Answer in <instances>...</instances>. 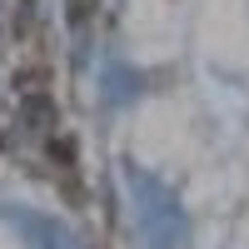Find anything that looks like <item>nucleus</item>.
I'll return each mask as SVG.
<instances>
[{
	"mask_svg": "<svg viewBox=\"0 0 249 249\" xmlns=\"http://www.w3.org/2000/svg\"><path fill=\"white\" fill-rule=\"evenodd\" d=\"M100 10V0H65V20L80 30V25H90V15Z\"/></svg>",
	"mask_w": 249,
	"mask_h": 249,
	"instance_id": "obj_3",
	"label": "nucleus"
},
{
	"mask_svg": "<svg viewBox=\"0 0 249 249\" xmlns=\"http://www.w3.org/2000/svg\"><path fill=\"white\" fill-rule=\"evenodd\" d=\"M20 120L30 124V130H55V105H50V90H40V95H20Z\"/></svg>",
	"mask_w": 249,
	"mask_h": 249,
	"instance_id": "obj_1",
	"label": "nucleus"
},
{
	"mask_svg": "<svg viewBox=\"0 0 249 249\" xmlns=\"http://www.w3.org/2000/svg\"><path fill=\"white\" fill-rule=\"evenodd\" d=\"M40 90H50V70H45V65L15 70V95H40Z\"/></svg>",
	"mask_w": 249,
	"mask_h": 249,
	"instance_id": "obj_2",
	"label": "nucleus"
},
{
	"mask_svg": "<svg viewBox=\"0 0 249 249\" xmlns=\"http://www.w3.org/2000/svg\"><path fill=\"white\" fill-rule=\"evenodd\" d=\"M15 35H20V40L35 35V0H20V10H15Z\"/></svg>",
	"mask_w": 249,
	"mask_h": 249,
	"instance_id": "obj_4",
	"label": "nucleus"
}]
</instances>
